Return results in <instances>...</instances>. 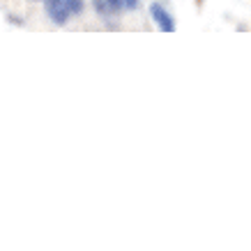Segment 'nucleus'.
<instances>
[{"label": "nucleus", "instance_id": "3", "mask_svg": "<svg viewBox=\"0 0 251 251\" xmlns=\"http://www.w3.org/2000/svg\"><path fill=\"white\" fill-rule=\"evenodd\" d=\"M113 5L118 9H134L138 5V0H113Z\"/></svg>", "mask_w": 251, "mask_h": 251}, {"label": "nucleus", "instance_id": "2", "mask_svg": "<svg viewBox=\"0 0 251 251\" xmlns=\"http://www.w3.org/2000/svg\"><path fill=\"white\" fill-rule=\"evenodd\" d=\"M150 12H152L154 23H157V25H159L164 32H173L175 30V21L171 19V14H168V12L161 7V5H152V7H150Z\"/></svg>", "mask_w": 251, "mask_h": 251}, {"label": "nucleus", "instance_id": "1", "mask_svg": "<svg viewBox=\"0 0 251 251\" xmlns=\"http://www.w3.org/2000/svg\"><path fill=\"white\" fill-rule=\"evenodd\" d=\"M83 9L81 0H46V14L53 23H67L72 14H78Z\"/></svg>", "mask_w": 251, "mask_h": 251}]
</instances>
